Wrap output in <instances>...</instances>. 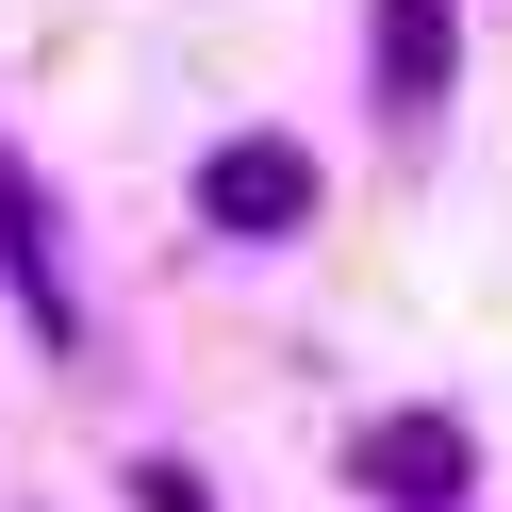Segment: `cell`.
Here are the masks:
<instances>
[{
  "mask_svg": "<svg viewBox=\"0 0 512 512\" xmlns=\"http://www.w3.org/2000/svg\"><path fill=\"white\" fill-rule=\"evenodd\" d=\"M0 248H17V298H34V331H67V281H50V215H34V182H17V149H0Z\"/></svg>",
  "mask_w": 512,
  "mask_h": 512,
  "instance_id": "obj_4",
  "label": "cell"
},
{
  "mask_svg": "<svg viewBox=\"0 0 512 512\" xmlns=\"http://www.w3.org/2000/svg\"><path fill=\"white\" fill-rule=\"evenodd\" d=\"M364 479H380V496H413V512H446V496L479 479V446L446 430V413H397V430H364Z\"/></svg>",
  "mask_w": 512,
  "mask_h": 512,
  "instance_id": "obj_3",
  "label": "cell"
},
{
  "mask_svg": "<svg viewBox=\"0 0 512 512\" xmlns=\"http://www.w3.org/2000/svg\"><path fill=\"white\" fill-rule=\"evenodd\" d=\"M446 67H463L446 0H380V116H397V133H430V116H446Z\"/></svg>",
  "mask_w": 512,
  "mask_h": 512,
  "instance_id": "obj_1",
  "label": "cell"
},
{
  "mask_svg": "<svg viewBox=\"0 0 512 512\" xmlns=\"http://www.w3.org/2000/svg\"><path fill=\"white\" fill-rule=\"evenodd\" d=\"M215 232H298L314 215V149H281V133H248V149H215Z\"/></svg>",
  "mask_w": 512,
  "mask_h": 512,
  "instance_id": "obj_2",
  "label": "cell"
}]
</instances>
